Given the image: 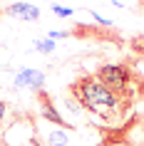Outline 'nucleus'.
I'll list each match as a JSON object with an SVG mask.
<instances>
[{
    "mask_svg": "<svg viewBox=\"0 0 144 146\" xmlns=\"http://www.w3.org/2000/svg\"><path fill=\"white\" fill-rule=\"evenodd\" d=\"M70 92H72V97H75L77 102H80L82 109L92 111L94 116L104 119V121H114V119H119L124 111L132 109L114 92H109L94 74H80V77L72 82Z\"/></svg>",
    "mask_w": 144,
    "mask_h": 146,
    "instance_id": "obj_1",
    "label": "nucleus"
},
{
    "mask_svg": "<svg viewBox=\"0 0 144 146\" xmlns=\"http://www.w3.org/2000/svg\"><path fill=\"white\" fill-rule=\"evenodd\" d=\"M94 77L102 82V84L114 92L119 97L124 104H134L137 99H142L144 97V77L137 72L134 67H129V64H122V62H107L102 67L94 72Z\"/></svg>",
    "mask_w": 144,
    "mask_h": 146,
    "instance_id": "obj_2",
    "label": "nucleus"
},
{
    "mask_svg": "<svg viewBox=\"0 0 144 146\" xmlns=\"http://www.w3.org/2000/svg\"><path fill=\"white\" fill-rule=\"evenodd\" d=\"M38 104H40V111H42V119L52 121L55 126H60V129H67V126H70V121H65V116L55 109V102L50 99V94H47L45 89H40V92H38Z\"/></svg>",
    "mask_w": 144,
    "mask_h": 146,
    "instance_id": "obj_3",
    "label": "nucleus"
},
{
    "mask_svg": "<svg viewBox=\"0 0 144 146\" xmlns=\"http://www.w3.org/2000/svg\"><path fill=\"white\" fill-rule=\"evenodd\" d=\"M15 87H30L32 92H40L45 87V74L40 69H20L15 77Z\"/></svg>",
    "mask_w": 144,
    "mask_h": 146,
    "instance_id": "obj_4",
    "label": "nucleus"
},
{
    "mask_svg": "<svg viewBox=\"0 0 144 146\" xmlns=\"http://www.w3.org/2000/svg\"><path fill=\"white\" fill-rule=\"evenodd\" d=\"M5 13H8L10 17H15V20H25V23H35V20H40L38 5H30V3H13V5L5 8Z\"/></svg>",
    "mask_w": 144,
    "mask_h": 146,
    "instance_id": "obj_5",
    "label": "nucleus"
},
{
    "mask_svg": "<svg viewBox=\"0 0 144 146\" xmlns=\"http://www.w3.org/2000/svg\"><path fill=\"white\" fill-rule=\"evenodd\" d=\"M47 144H50V146H67V134H65L62 129L50 131V136H47Z\"/></svg>",
    "mask_w": 144,
    "mask_h": 146,
    "instance_id": "obj_6",
    "label": "nucleus"
},
{
    "mask_svg": "<svg viewBox=\"0 0 144 146\" xmlns=\"http://www.w3.org/2000/svg\"><path fill=\"white\" fill-rule=\"evenodd\" d=\"M35 50L38 52H55V40H38Z\"/></svg>",
    "mask_w": 144,
    "mask_h": 146,
    "instance_id": "obj_7",
    "label": "nucleus"
},
{
    "mask_svg": "<svg viewBox=\"0 0 144 146\" xmlns=\"http://www.w3.org/2000/svg\"><path fill=\"white\" fill-rule=\"evenodd\" d=\"M132 50H134V52H142V54H144V35H137V37L132 40Z\"/></svg>",
    "mask_w": 144,
    "mask_h": 146,
    "instance_id": "obj_8",
    "label": "nucleus"
},
{
    "mask_svg": "<svg viewBox=\"0 0 144 146\" xmlns=\"http://www.w3.org/2000/svg\"><path fill=\"white\" fill-rule=\"evenodd\" d=\"M62 37H70V30H52V32H47V40H62Z\"/></svg>",
    "mask_w": 144,
    "mask_h": 146,
    "instance_id": "obj_9",
    "label": "nucleus"
},
{
    "mask_svg": "<svg viewBox=\"0 0 144 146\" xmlns=\"http://www.w3.org/2000/svg\"><path fill=\"white\" fill-rule=\"evenodd\" d=\"M52 13H57L60 17H70L75 10H70V8H62V5H52Z\"/></svg>",
    "mask_w": 144,
    "mask_h": 146,
    "instance_id": "obj_10",
    "label": "nucleus"
},
{
    "mask_svg": "<svg viewBox=\"0 0 144 146\" xmlns=\"http://www.w3.org/2000/svg\"><path fill=\"white\" fill-rule=\"evenodd\" d=\"M5 111H8V104L0 102V124H3V119H5Z\"/></svg>",
    "mask_w": 144,
    "mask_h": 146,
    "instance_id": "obj_11",
    "label": "nucleus"
},
{
    "mask_svg": "<svg viewBox=\"0 0 144 146\" xmlns=\"http://www.w3.org/2000/svg\"><path fill=\"white\" fill-rule=\"evenodd\" d=\"M137 5H139V10H144V0H139V3H137Z\"/></svg>",
    "mask_w": 144,
    "mask_h": 146,
    "instance_id": "obj_12",
    "label": "nucleus"
}]
</instances>
